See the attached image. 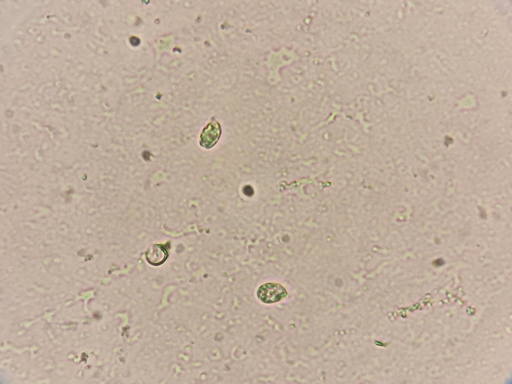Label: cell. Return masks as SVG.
I'll use <instances>...</instances> for the list:
<instances>
[{"instance_id":"1","label":"cell","mask_w":512,"mask_h":384,"mask_svg":"<svg viewBox=\"0 0 512 384\" xmlns=\"http://www.w3.org/2000/svg\"><path fill=\"white\" fill-rule=\"evenodd\" d=\"M288 294L287 291L283 286L273 282L262 284L256 292L258 298L262 302L268 304L278 302Z\"/></svg>"},{"instance_id":"2","label":"cell","mask_w":512,"mask_h":384,"mask_svg":"<svg viewBox=\"0 0 512 384\" xmlns=\"http://www.w3.org/2000/svg\"><path fill=\"white\" fill-rule=\"evenodd\" d=\"M221 132L220 124L214 120H212L204 128L200 134V145L206 148H212L218 140Z\"/></svg>"},{"instance_id":"3","label":"cell","mask_w":512,"mask_h":384,"mask_svg":"<svg viewBox=\"0 0 512 384\" xmlns=\"http://www.w3.org/2000/svg\"><path fill=\"white\" fill-rule=\"evenodd\" d=\"M244 194L248 196L253 195L254 191L250 185H246L243 188Z\"/></svg>"}]
</instances>
